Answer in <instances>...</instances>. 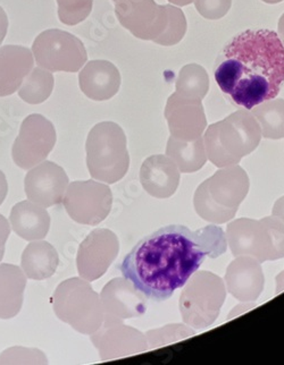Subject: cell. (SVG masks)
<instances>
[{"instance_id":"cell-1","label":"cell","mask_w":284,"mask_h":365,"mask_svg":"<svg viewBox=\"0 0 284 365\" xmlns=\"http://www.w3.org/2000/svg\"><path fill=\"white\" fill-rule=\"evenodd\" d=\"M226 249L225 232L218 226L191 230L170 225L138 242L124 257L121 272L143 297L164 302L187 284L207 257L218 259Z\"/></svg>"},{"instance_id":"cell-2","label":"cell","mask_w":284,"mask_h":365,"mask_svg":"<svg viewBox=\"0 0 284 365\" xmlns=\"http://www.w3.org/2000/svg\"><path fill=\"white\" fill-rule=\"evenodd\" d=\"M214 76L220 89L247 110L275 99L284 84V47L279 34L251 29L234 36L222 50Z\"/></svg>"},{"instance_id":"cell-3","label":"cell","mask_w":284,"mask_h":365,"mask_svg":"<svg viewBox=\"0 0 284 365\" xmlns=\"http://www.w3.org/2000/svg\"><path fill=\"white\" fill-rule=\"evenodd\" d=\"M260 138L262 130L257 119L247 109H241L211 125L203 144L209 160L215 166L223 167L238 163L243 157L253 153Z\"/></svg>"},{"instance_id":"cell-4","label":"cell","mask_w":284,"mask_h":365,"mask_svg":"<svg viewBox=\"0 0 284 365\" xmlns=\"http://www.w3.org/2000/svg\"><path fill=\"white\" fill-rule=\"evenodd\" d=\"M86 166L92 178L114 184L128 172L126 136L116 123L103 122L93 126L86 138Z\"/></svg>"},{"instance_id":"cell-5","label":"cell","mask_w":284,"mask_h":365,"mask_svg":"<svg viewBox=\"0 0 284 365\" xmlns=\"http://www.w3.org/2000/svg\"><path fill=\"white\" fill-rule=\"evenodd\" d=\"M53 304L57 318L82 335H92L103 326L101 297L83 278L73 277L61 282L54 293Z\"/></svg>"},{"instance_id":"cell-6","label":"cell","mask_w":284,"mask_h":365,"mask_svg":"<svg viewBox=\"0 0 284 365\" xmlns=\"http://www.w3.org/2000/svg\"><path fill=\"white\" fill-rule=\"evenodd\" d=\"M32 53L36 64L49 72L76 73L88 61L81 40L59 29L44 31L36 36Z\"/></svg>"},{"instance_id":"cell-7","label":"cell","mask_w":284,"mask_h":365,"mask_svg":"<svg viewBox=\"0 0 284 365\" xmlns=\"http://www.w3.org/2000/svg\"><path fill=\"white\" fill-rule=\"evenodd\" d=\"M111 188L96 180H76L67 186L63 205L72 220L96 226L103 222L112 209Z\"/></svg>"},{"instance_id":"cell-8","label":"cell","mask_w":284,"mask_h":365,"mask_svg":"<svg viewBox=\"0 0 284 365\" xmlns=\"http://www.w3.org/2000/svg\"><path fill=\"white\" fill-rule=\"evenodd\" d=\"M56 130L51 120L40 114L26 117L11 149L15 165L30 170L47 159L56 144Z\"/></svg>"},{"instance_id":"cell-9","label":"cell","mask_w":284,"mask_h":365,"mask_svg":"<svg viewBox=\"0 0 284 365\" xmlns=\"http://www.w3.org/2000/svg\"><path fill=\"white\" fill-rule=\"evenodd\" d=\"M114 3L117 20L138 39L153 42L168 26L166 5H158L155 0H114Z\"/></svg>"},{"instance_id":"cell-10","label":"cell","mask_w":284,"mask_h":365,"mask_svg":"<svg viewBox=\"0 0 284 365\" xmlns=\"http://www.w3.org/2000/svg\"><path fill=\"white\" fill-rule=\"evenodd\" d=\"M118 251L120 244L114 232L108 230H92L78 247V274L88 282H95L106 274Z\"/></svg>"},{"instance_id":"cell-11","label":"cell","mask_w":284,"mask_h":365,"mask_svg":"<svg viewBox=\"0 0 284 365\" xmlns=\"http://www.w3.org/2000/svg\"><path fill=\"white\" fill-rule=\"evenodd\" d=\"M69 180L64 168L53 161H42L26 175L24 190L26 197L45 207L59 205L63 202Z\"/></svg>"},{"instance_id":"cell-12","label":"cell","mask_w":284,"mask_h":365,"mask_svg":"<svg viewBox=\"0 0 284 365\" xmlns=\"http://www.w3.org/2000/svg\"><path fill=\"white\" fill-rule=\"evenodd\" d=\"M171 136L182 141L201 138L207 120L201 100L183 97L178 92L171 94L165 108Z\"/></svg>"},{"instance_id":"cell-13","label":"cell","mask_w":284,"mask_h":365,"mask_svg":"<svg viewBox=\"0 0 284 365\" xmlns=\"http://www.w3.org/2000/svg\"><path fill=\"white\" fill-rule=\"evenodd\" d=\"M78 84L89 99L106 101L120 90V71L111 61H91L86 63L78 74Z\"/></svg>"},{"instance_id":"cell-14","label":"cell","mask_w":284,"mask_h":365,"mask_svg":"<svg viewBox=\"0 0 284 365\" xmlns=\"http://www.w3.org/2000/svg\"><path fill=\"white\" fill-rule=\"evenodd\" d=\"M140 180L153 197H168L176 193L180 174L174 160L166 155H151L142 163Z\"/></svg>"},{"instance_id":"cell-15","label":"cell","mask_w":284,"mask_h":365,"mask_svg":"<svg viewBox=\"0 0 284 365\" xmlns=\"http://www.w3.org/2000/svg\"><path fill=\"white\" fill-rule=\"evenodd\" d=\"M34 65V53L28 48L22 46L0 48V97H7L19 91Z\"/></svg>"},{"instance_id":"cell-16","label":"cell","mask_w":284,"mask_h":365,"mask_svg":"<svg viewBox=\"0 0 284 365\" xmlns=\"http://www.w3.org/2000/svg\"><path fill=\"white\" fill-rule=\"evenodd\" d=\"M138 292V291H137ZM128 280L115 278L101 292L103 317L106 322H117L123 319L133 318L140 311V297Z\"/></svg>"},{"instance_id":"cell-17","label":"cell","mask_w":284,"mask_h":365,"mask_svg":"<svg viewBox=\"0 0 284 365\" xmlns=\"http://www.w3.org/2000/svg\"><path fill=\"white\" fill-rule=\"evenodd\" d=\"M11 230L26 241L44 240L51 228V215L42 205L30 200L16 203L9 216Z\"/></svg>"},{"instance_id":"cell-18","label":"cell","mask_w":284,"mask_h":365,"mask_svg":"<svg viewBox=\"0 0 284 365\" xmlns=\"http://www.w3.org/2000/svg\"><path fill=\"white\" fill-rule=\"evenodd\" d=\"M26 287L22 268L9 263L0 264V319L9 320L20 313Z\"/></svg>"},{"instance_id":"cell-19","label":"cell","mask_w":284,"mask_h":365,"mask_svg":"<svg viewBox=\"0 0 284 365\" xmlns=\"http://www.w3.org/2000/svg\"><path fill=\"white\" fill-rule=\"evenodd\" d=\"M59 264L56 249L46 241L29 244L22 255L21 267L29 279L45 280L51 278Z\"/></svg>"},{"instance_id":"cell-20","label":"cell","mask_w":284,"mask_h":365,"mask_svg":"<svg viewBox=\"0 0 284 365\" xmlns=\"http://www.w3.org/2000/svg\"><path fill=\"white\" fill-rule=\"evenodd\" d=\"M166 153L183 173L196 172L206 163L205 144L201 136L193 141H182L171 136Z\"/></svg>"},{"instance_id":"cell-21","label":"cell","mask_w":284,"mask_h":365,"mask_svg":"<svg viewBox=\"0 0 284 365\" xmlns=\"http://www.w3.org/2000/svg\"><path fill=\"white\" fill-rule=\"evenodd\" d=\"M259 123L262 136L272 140L284 138V100L272 99L251 109Z\"/></svg>"},{"instance_id":"cell-22","label":"cell","mask_w":284,"mask_h":365,"mask_svg":"<svg viewBox=\"0 0 284 365\" xmlns=\"http://www.w3.org/2000/svg\"><path fill=\"white\" fill-rule=\"evenodd\" d=\"M54 90V76L41 67L32 68L19 89L21 99L30 105L45 103Z\"/></svg>"},{"instance_id":"cell-23","label":"cell","mask_w":284,"mask_h":365,"mask_svg":"<svg viewBox=\"0 0 284 365\" xmlns=\"http://www.w3.org/2000/svg\"><path fill=\"white\" fill-rule=\"evenodd\" d=\"M176 89L183 97L203 100L209 90V76L206 69L198 64L182 67L176 78Z\"/></svg>"},{"instance_id":"cell-24","label":"cell","mask_w":284,"mask_h":365,"mask_svg":"<svg viewBox=\"0 0 284 365\" xmlns=\"http://www.w3.org/2000/svg\"><path fill=\"white\" fill-rule=\"evenodd\" d=\"M166 9L168 11V24L163 32L162 36L155 40L157 45L164 46V47H171V46L178 45V42L182 41L184 36L187 34L188 23L186 15L181 9H178L176 5L168 4Z\"/></svg>"},{"instance_id":"cell-25","label":"cell","mask_w":284,"mask_h":365,"mask_svg":"<svg viewBox=\"0 0 284 365\" xmlns=\"http://www.w3.org/2000/svg\"><path fill=\"white\" fill-rule=\"evenodd\" d=\"M59 17L63 24L73 25L83 22L89 16L93 0H57Z\"/></svg>"},{"instance_id":"cell-26","label":"cell","mask_w":284,"mask_h":365,"mask_svg":"<svg viewBox=\"0 0 284 365\" xmlns=\"http://www.w3.org/2000/svg\"><path fill=\"white\" fill-rule=\"evenodd\" d=\"M0 356V364H47V359L39 349H26L14 347L4 351Z\"/></svg>"},{"instance_id":"cell-27","label":"cell","mask_w":284,"mask_h":365,"mask_svg":"<svg viewBox=\"0 0 284 365\" xmlns=\"http://www.w3.org/2000/svg\"><path fill=\"white\" fill-rule=\"evenodd\" d=\"M196 9L206 20H220L231 9L232 0H193Z\"/></svg>"},{"instance_id":"cell-28","label":"cell","mask_w":284,"mask_h":365,"mask_svg":"<svg viewBox=\"0 0 284 365\" xmlns=\"http://www.w3.org/2000/svg\"><path fill=\"white\" fill-rule=\"evenodd\" d=\"M11 235V226L5 217L0 213V262L3 261L5 255L6 242Z\"/></svg>"},{"instance_id":"cell-29","label":"cell","mask_w":284,"mask_h":365,"mask_svg":"<svg viewBox=\"0 0 284 365\" xmlns=\"http://www.w3.org/2000/svg\"><path fill=\"white\" fill-rule=\"evenodd\" d=\"M9 30V17L4 11L3 7H0V45L3 43L6 34Z\"/></svg>"},{"instance_id":"cell-30","label":"cell","mask_w":284,"mask_h":365,"mask_svg":"<svg viewBox=\"0 0 284 365\" xmlns=\"http://www.w3.org/2000/svg\"><path fill=\"white\" fill-rule=\"evenodd\" d=\"M7 193H9V184H7L5 174L0 170V205L5 201Z\"/></svg>"},{"instance_id":"cell-31","label":"cell","mask_w":284,"mask_h":365,"mask_svg":"<svg viewBox=\"0 0 284 365\" xmlns=\"http://www.w3.org/2000/svg\"><path fill=\"white\" fill-rule=\"evenodd\" d=\"M273 216L279 218L282 224H284V197L276 201L273 207Z\"/></svg>"},{"instance_id":"cell-32","label":"cell","mask_w":284,"mask_h":365,"mask_svg":"<svg viewBox=\"0 0 284 365\" xmlns=\"http://www.w3.org/2000/svg\"><path fill=\"white\" fill-rule=\"evenodd\" d=\"M278 34H279L282 45L284 47V14L280 17L279 25H278Z\"/></svg>"},{"instance_id":"cell-33","label":"cell","mask_w":284,"mask_h":365,"mask_svg":"<svg viewBox=\"0 0 284 365\" xmlns=\"http://www.w3.org/2000/svg\"><path fill=\"white\" fill-rule=\"evenodd\" d=\"M168 3L176 6H188L193 3V0H168Z\"/></svg>"},{"instance_id":"cell-34","label":"cell","mask_w":284,"mask_h":365,"mask_svg":"<svg viewBox=\"0 0 284 365\" xmlns=\"http://www.w3.org/2000/svg\"><path fill=\"white\" fill-rule=\"evenodd\" d=\"M262 1H264V3L266 4H272V5H274V4L282 3L283 0H262Z\"/></svg>"},{"instance_id":"cell-35","label":"cell","mask_w":284,"mask_h":365,"mask_svg":"<svg viewBox=\"0 0 284 365\" xmlns=\"http://www.w3.org/2000/svg\"><path fill=\"white\" fill-rule=\"evenodd\" d=\"M113 1H114V0H113Z\"/></svg>"}]
</instances>
